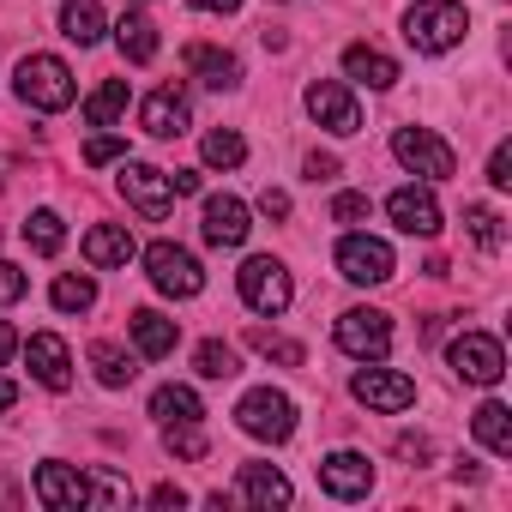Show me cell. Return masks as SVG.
I'll return each mask as SVG.
<instances>
[{
    "instance_id": "cell-28",
    "label": "cell",
    "mask_w": 512,
    "mask_h": 512,
    "mask_svg": "<svg viewBox=\"0 0 512 512\" xmlns=\"http://www.w3.org/2000/svg\"><path fill=\"white\" fill-rule=\"evenodd\" d=\"M121 115H127V79H109V85H97L85 97V121L91 127H115Z\"/></svg>"
},
{
    "instance_id": "cell-44",
    "label": "cell",
    "mask_w": 512,
    "mask_h": 512,
    "mask_svg": "<svg viewBox=\"0 0 512 512\" xmlns=\"http://www.w3.org/2000/svg\"><path fill=\"white\" fill-rule=\"evenodd\" d=\"M169 187H175V199H181V193H199V175H193V169H175Z\"/></svg>"
},
{
    "instance_id": "cell-15",
    "label": "cell",
    "mask_w": 512,
    "mask_h": 512,
    "mask_svg": "<svg viewBox=\"0 0 512 512\" xmlns=\"http://www.w3.org/2000/svg\"><path fill=\"white\" fill-rule=\"evenodd\" d=\"M386 217L404 229V235H440V199L428 187H398L386 199Z\"/></svg>"
},
{
    "instance_id": "cell-35",
    "label": "cell",
    "mask_w": 512,
    "mask_h": 512,
    "mask_svg": "<svg viewBox=\"0 0 512 512\" xmlns=\"http://www.w3.org/2000/svg\"><path fill=\"white\" fill-rule=\"evenodd\" d=\"M127 500H133L127 476H115L109 464H97V470H91V506H127Z\"/></svg>"
},
{
    "instance_id": "cell-13",
    "label": "cell",
    "mask_w": 512,
    "mask_h": 512,
    "mask_svg": "<svg viewBox=\"0 0 512 512\" xmlns=\"http://www.w3.org/2000/svg\"><path fill=\"white\" fill-rule=\"evenodd\" d=\"M121 193H127L145 217H163V211L175 205L169 169H151V163H121Z\"/></svg>"
},
{
    "instance_id": "cell-7",
    "label": "cell",
    "mask_w": 512,
    "mask_h": 512,
    "mask_svg": "<svg viewBox=\"0 0 512 512\" xmlns=\"http://www.w3.org/2000/svg\"><path fill=\"white\" fill-rule=\"evenodd\" d=\"M338 350L356 362H380L392 350V320L380 308H344L338 314Z\"/></svg>"
},
{
    "instance_id": "cell-26",
    "label": "cell",
    "mask_w": 512,
    "mask_h": 512,
    "mask_svg": "<svg viewBox=\"0 0 512 512\" xmlns=\"http://www.w3.org/2000/svg\"><path fill=\"white\" fill-rule=\"evenodd\" d=\"M61 37L79 43V49L103 43V7H97V0H67V7H61Z\"/></svg>"
},
{
    "instance_id": "cell-4",
    "label": "cell",
    "mask_w": 512,
    "mask_h": 512,
    "mask_svg": "<svg viewBox=\"0 0 512 512\" xmlns=\"http://www.w3.org/2000/svg\"><path fill=\"white\" fill-rule=\"evenodd\" d=\"M235 290H241V302H247L253 314H284L290 296H296L284 260H272V253H253V260L235 272Z\"/></svg>"
},
{
    "instance_id": "cell-46",
    "label": "cell",
    "mask_w": 512,
    "mask_h": 512,
    "mask_svg": "<svg viewBox=\"0 0 512 512\" xmlns=\"http://www.w3.org/2000/svg\"><path fill=\"white\" fill-rule=\"evenodd\" d=\"M187 7H199V13H235L241 0H187Z\"/></svg>"
},
{
    "instance_id": "cell-37",
    "label": "cell",
    "mask_w": 512,
    "mask_h": 512,
    "mask_svg": "<svg viewBox=\"0 0 512 512\" xmlns=\"http://www.w3.org/2000/svg\"><path fill=\"white\" fill-rule=\"evenodd\" d=\"M163 440H169V452H181V458H205V428H199V422L163 428Z\"/></svg>"
},
{
    "instance_id": "cell-34",
    "label": "cell",
    "mask_w": 512,
    "mask_h": 512,
    "mask_svg": "<svg viewBox=\"0 0 512 512\" xmlns=\"http://www.w3.org/2000/svg\"><path fill=\"white\" fill-rule=\"evenodd\" d=\"M247 157V145H241V133H229V127H217V133H205V163L211 169H235Z\"/></svg>"
},
{
    "instance_id": "cell-16",
    "label": "cell",
    "mask_w": 512,
    "mask_h": 512,
    "mask_svg": "<svg viewBox=\"0 0 512 512\" xmlns=\"http://www.w3.org/2000/svg\"><path fill=\"white\" fill-rule=\"evenodd\" d=\"M320 488L338 500H362L374 488V464L362 452H332V458H320Z\"/></svg>"
},
{
    "instance_id": "cell-24",
    "label": "cell",
    "mask_w": 512,
    "mask_h": 512,
    "mask_svg": "<svg viewBox=\"0 0 512 512\" xmlns=\"http://www.w3.org/2000/svg\"><path fill=\"white\" fill-rule=\"evenodd\" d=\"M127 326H133V344H139V356H151V362H157V356H169V350H175V320H163L157 308H139Z\"/></svg>"
},
{
    "instance_id": "cell-30",
    "label": "cell",
    "mask_w": 512,
    "mask_h": 512,
    "mask_svg": "<svg viewBox=\"0 0 512 512\" xmlns=\"http://www.w3.org/2000/svg\"><path fill=\"white\" fill-rule=\"evenodd\" d=\"M61 241H67V223H61V211H31V223H25V247L31 253H43V260H49V253H61Z\"/></svg>"
},
{
    "instance_id": "cell-21",
    "label": "cell",
    "mask_w": 512,
    "mask_h": 512,
    "mask_svg": "<svg viewBox=\"0 0 512 512\" xmlns=\"http://www.w3.org/2000/svg\"><path fill=\"white\" fill-rule=\"evenodd\" d=\"M139 253V241H133V229H121V223H97L91 235H85V260L91 266H127Z\"/></svg>"
},
{
    "instance_id": "cell-33",
    "label": "cell",
    "mask_w": 512,
    "mask_h": 512,
    "mask_svg": "<svg viewBox=\"0 0 512 512\" xmlns=\"http://www.w3.org/2000/svg\"><path fill=\"white\" fill-rule=\"evenodd\" d=\"M193 368H199L205 380H235V374H241L235 350H229V344H217V338H205V344L193 350Z\"/></svg>"
},
{
    "instance_id": "cell-11",
    "label": "cell",
    "mask_w": 512,
    "mask_h": 512,
    "mask_svg": "<svg viewBox=\"0 0 512 512\" xmlns=\"http://www.w3.org/2000/svg\"><path fill=\"white\" fill-rule=\"evenodd\" d=\"M31 488H37V500H43L49 512H79V506H91V476L73 470V464H61V458L37 464Z\"/></svg>"
},
{
    "instance_id": "cell-10",
    "label": "cell",
    "mask_w": 512,
    "mask_h": 512,
    "mask_svg": "<svg viewBox=\"0 0 512 512\" xmlns=\"http://www.w3.org/2000/svg\"><path fill=\"white\" fill-rule=\"evenodd\" d=\"M350 392H356L368 410H380V416H398V410H410V404H416V380H410V374H398V368H356Z\"/></svg>"
},
{
    "instance_id": "cell-12",
    "label": "cell",
    "mask_w": 512,
    "mask_h": 512,
    "mask_svg": "<svg viewBox=\"0 0 512 512\" xmlns=\"http://www.w3.org/2000/svg\"><path fill=\"white\" fill-rule=\"evenodd\" d=\"M302 103H308V115H314L326 133H338V139H350V133L362 127V109H356L350 85H338V79H314Z\"/></svg>"
},
{
    "instance_id": "cell-22",
    "label": "cell",
    "mask_w": 512,
    "mask_h": 512,
    "mask_svg": "<svg viewBox=\"0 0 512 512\" xmlns=\"http://www.w3.org/2000/svg\"><path fill=\"white\" fill-rule=\"evenodd\" d=\"M187 67H193L199 85H211V91H235V85H241V61L223 55V49H211V43H193V49H187Z\"/></svg>"
},
{
    "instance_id": "cell-23",
    "label": "cell",
    "mask_w": 512,
    "mask_h": 512,
    "mask_svg": "<svg viewBox=\"0 0 512 512\" xmlns=\"http://www.w3.org/2000/svg\"><path fill=\"white\" fill-rule=\"evenodd\" d=\"M151 416H157L163 428H181V422H199L205 404H199L193 386H157V392H151Z\"/></svg>"
},
{
    "instance_id": "cell-40",
    "label": "cell",
    "mask_w": 512,
    "mask_h": 512,
    "mask_svg": "<svg viewBox=\"0 0 512 512\" xmlns=\"http://www.w3.org/2000/svg\"><path fill=\"white\" fill-rule=\"evenodd\" d=\"M25 296V272L19 266H7V260H0V308H13Z\"/></svg>"
},
{
    "instance_id": "cell-14",
    "label": "cell",
    "mask_w": 512,
    "mask_h": 512,
    "mask_svg": "<svg viewBox=\"0 0 512 512\" xmlns=\"http://www.w3.org/2000/svg\"><path fill=\"white\" fill-rule=\"evenodd\" d=\"M247 205L235 199V193H211L205 199V217H199V235L211 241V247H241L247 241Z\"/></svg>"
},
{
    "instance_id": "cell-5",
    "label": "cell",
    "mask_w": 512,
    "mask_h": 512,
    "mask_svg": "<svg viewBox=\"0 0 512 512\" xmlns=\"http://www.w3.org/2000/svg\"><path fill=\"white\" fill-rule=\"evenodd\" d=\"M145 272H151V284H157L163 296H175V302H187V296L205 290L199 260H193L187 247H175V241H151V247H145Z\"/></svg>"
},
{
    "instance_id": "cell-32",
    "label": "cell",
    "mask_w": 512,
    "mask_h": 512,
    "mask_svg": "<svg viewBox=\"0 0 512 512\" xmlns=\"http://www.w3.org/2000/svg\"><path fill=\"white\" fill-rule=\"evenodd\" d=\"M91 368H97V380L109 386V392H121L139 368H133V356L121 350V344H91Z\"/></svg>"
},
{
    "instance_id": "cell-42",
    "label": "cell",
    "mask_w": 512,
    "mask_h": 512,
    "mask_svg": "<svg viewBox=\"0 0 512 512\" xmlns=\"http://www.w3.org/2000/svg\"><path fill=\"white\" fill-rule=\"evenodd\" d=\"M488 181H494L500 193L512 187V151H506V145H494V157H488Z\"/></svg>"
},
{
    "instance_id": "cell-38",
    "label": "cell",
    "mask_w": 512,
    "mask_h": 512,
    "mask_svg": "<svg viewBox=\"0 0 512 512\" xmlns=\"http://www.w3.org/2000/svg\"><path fill=\"white\" fill-rule=\"evenodd\" d=\"M368 211H374L368 193H338V199H332V223H350V229H356V223H368Z\"/></svg>"
},
{
    "instance_id": "cell-2",
    "label": "cell",
    "mask_w": 512,
    "mask_h": 512,
    "mask_svg": "<svg viewBox=\"0 0 512 512\" xmlns=\"http://www.w3.org/2000/svg\"><path fill=\"white\" fill-rule=\"evenodd\" d=\"M13 91H19V103H31V109H49V115H61L79 91H73V73H67V61H55V55H25L19 61V79H13Z\"/></svg>"
},
{
    "instance_id": "cell-29",
    "label": "cell",
    "mask_w": 512,
    "mask_h": 512,
    "mask_svg": "<svg viewBox=\"0 0 512 512\" xmlns=\"http://www.w3.org/2000/svg\"><path fill=\"white\" fill-rule=\"evenodd\" d=\"M464 229H470V241H476L482 253H500V247H506V217H500L494 205H464Z\"/></svg>"
},
{
    "instance_id": "cell-47",
    "label": "cell",
    "mask_w": 512,
    "mask_h": 512,
    "mask_svg": "<svg viewBox=\"0 0 512 512\" xmlns=\"http://www.w3.org/2000/svg\"><path fill=\"white\" fill-rule=\"evenodd\" d=\"M13 350H19V338H13V326H7V320H0V362H7Z\"/></svg>"
},
{
    "instance_id": "cell-41",
    "label": "cell",
    "mask_w": 512,
    "mask_h": 512,
    "mask_svg": "<svg viewBox=\"0 0 512 512\" xmlns=\"http://www.w3.org/2000/svg\"><path fill=\"white\" fill-rule=\"evenodd\" d=\"M338 175H344V163H338L332 151H314V157H308V181H338Z\"/></svg>"
},
{
    "instance_id": "cell-3",
    "label": "cell",
    "mask_w": 512,
    "mask_h": 512,
    "mask_svg": "<svg viewBox=\"0 0 512 512\" xmlns=\"http://www.w3.org/2000/svg\"><path fill=\"white\" fill-rule=\"evenodd\" d=\"M235 422H241V434H253V440H290L296 434V404H290V392H272V386H253L241 404H235Z\"/></svg>"
},
{
    "instance_id": "cell-43",
    "label": "cell",
    "mask_w": 512,
    "mask_h": 512,
    "mask_svg": "<svg viewBox=\"0 0 512 512\" xmlns=\"http://www.w3.org/2000/svg\"><path fill=\"white\" fill-rule=\"evenodd\" d=\"M260 211H266V217H290V193L266 187V193H260Z\"/></svg>"
},
{
    "instance_id": "cell-6",
    "label": "cell",
    "mask_w": 512,
    "mask_h": 512,
    "mask_svg": "<svg viewBox=\"0 0 512 512\" xmlns=\"http://www.w3.org/2000/svg\"><path fill=\"white\" fill-rule=\"evenodd\" d=\"M392 157H398L410 175H422V181H446V175L458 169L452 145H446L440 133H428V127H398V133H392Z\"/></svg>"
},
{
    "instance_id": "cell-9",
    "label": "cell",
    "mask_w": 512,
    "mask_h": 512,
    "mask_svg": "<svg viewBox=\"0 0 512 512\" xmlns=\"http://www.w3.org/2000/svg\"><path fill=\"white\" fill-rule=\"evenodd\" d=\"M338 272L350 278V284H386L392 272H398V260H392V247L380 241V235H344L338 241Z\"/></svg>"
},
{
    "instance_id": "cell-45",
    "label": "cell",
    "mask_w": 512,
    "mask_h": 512,
    "mask_svg": "<svg viewBox=\"0 0 512 512\" xmlns=\"http://www.w3.org/2000/svg\"><path fill=\"white\" fill-rule=\"evenodd\" d=\"M181 500H187V494H181V488H169V482H163V488H151V506H181Z\"/></svg>"
},
{
    "instance_id": "cell-25",
    "label": "cell",
    "mask_w": 512,
    "mask_h": 512,
    "mask_svg": "<svg viewBox=\"0 0 512 512\" xmlns=\"http://www.w3.org/2000/svg\"><path fill=\"white\" fill-rule=\"evenodd\" d=\"M470 422H476V440H482L494 458H512V410H506L500 398H488Z\"/></svg>"
},
{
    "instance_id": "cell-19",
    "label": "cell",
    "mask_w": 512,
    "mask_h": 512,
    "mask_svg": "<svg viewBox=\"0 0 512 512\" xmlns=\"http://www.w3.org/2000/svg\"><path fill=\"white\" fill-rule=\"evenodd\" d=\"M344 73H350L356 85H368V91H392V85H398V61L380 55V49H368V43H350V49H344Z\"/></svg>"
},
{
    "instance_id": "cell-8",
    "label": "cell",
    "mask_w": 512,
    "mask_h": 512,
    "mask_svg": "<svg viewBox=\"0 0 512 512\" xmlns=\"http://www.w3.org/2000/svg\"><path fill=\"white\" fill-rule=\"evenodd\" d=\"M446 362H452V374L470 380V386H494V380L506 374V350H500V338H488V332H464V338H452Z\"/></svg>"
},
{
    "instance_id": "cell-18",
    "label": "cell",
    "mask_w": 512,
    "mask_h": 512,
    "mask_svg": "<svg viewBox=\"0 0 512 512\" xmlns=\"http://www.w3.org/2000/svg\"><path fill=\"white\" fill-rule=\"evenodd\" d=\"M139 121H145V133H151V139H181L193 115H187V97L169 85V91H151V97H145Z\"/></svg>"
},
{
    "instance_id": "cell-39",
    "label": "cell",
    "mask_w": 512,
    "mask_h": 512,
    "mask_svg": "<svg viewBox=\"0 0 512 512\" xmlns=\"http://www.w3.org/2000/svg\"><path fill=\"white\" fill-rule=\"evenodd\" d=\"M115 157H127V139H115V133H97L85 145V163H115Z\"/></svg>"
},
{
    "instance_id": "cell-31",
    "label": "cell",
    "mask_w": 512,
    "mask_h": 512,
    "mask_svg": "<svg viewBox=\"0 0 512 512\" xmlns=\"http://www.w3.org/2000/svg\"><path fill=\"white\" fill-rule=\"evenodd\" d=\"M49 302H55L61 314H85V308H97V284H91L85 272H61L55 290H49Z\"/></svg>"
},
{
    "instance_id": "cell-48",
    "label": "cell",
    "mask_w": 512,
    "mask_h": 512,
    "mask_svg": "<svg viewBox=\"0 0 512 512\" xmlns=\"http://www.w3.org/2000/svg\"><path fill=\"white\" fill-rule=\"evenodd\" d=\"M13 404H19V386H13V380H0V416H7Z\"/></svg>"
},
{
    "instance_id": "cell-1",
    "label": "cell",
    "mask_w": 512,
    "mask_h": 512,
    "mask_svg": "<svg viewBox=\"0 0 512 512\" xmlns=\"http://www.w3.org/2000/svg\"><path fill=\"white\" fill-rule=\"evenodd\" d=\"M464 31H470V19H464L458 0H416V7L404 13V37H410V49H422V55L458 49Z\"/></svg>"
},
{
    "instance_id": "cell-17",
    "label": "cell",
    "mask_w": 512,
    "mask_h": 512,
    "mask_svg": "<svg viewBox=\"0 0 512 512\" xmlns=\"http://www.w3.org/2000/svg\"><path fill=\"white\" fill-rule=\"evenodd\" d=\"M25 362H31V374H37L49 392H67V386H73V356H67V344H61L55 332H37V338L25 344Z\"/></svg>"
},
{
    "instance_id": "cell-27",
    "label": "cell",
    "mask_w": 512,
    "mask_h": 512,
    "mask_svg": "<svg viewBox=\"0 0 512 512\" xmlns=\"http://www.w3.org/2000/svg\"><path fill=\"white\" fill-rule=\"evenodd\" d=\"M115 43H121V55H127L133 67H145V61H157V25H151L145 13H127V19L115 25Z\"/></svg>"
},
{
    "instance_id": "cell-20",
    "label": "cell",
    "mask_w": 512,
    "mask_h": 512,
    "mask_svg": "<svg viewBox=\"0 0 512 512\" xmlns=\"http://www.w3.org/2000/svg\"><path fill=\"white\" fill-rule=\"evenodd\" d=\"M290 476L272 470V464H241V500L247 506H290Z\"/></svg>"
},
{
    "instance_id": "cell-36",
    "label": "cell",
    "mask_w": 512,
    "mask_h": 512,
    "mask_svg": "<svg viewBox=\"0 0 512 512\" xmlns=\"http://www.w3.org/2000/svg\"><path fill=\"white\" fill-rule=\"evenodd\" d=\"M247 344L260 350V356H278V362L302 368V344H296V338H278V332H247Z\"/></svg>"
}]
</instances>
